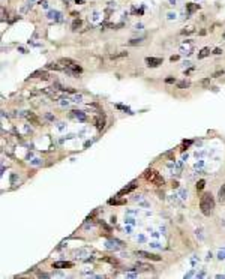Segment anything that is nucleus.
I'll list each match as a JSON object with an SVG mask.
<instances>
[{
	"label": "nucleus",
	"mask_w": 225,
	"mask_h": 279,
	"mask_svg": "<svg viewBox=\"0 0 225 279\" xmlns=\"http://www.w3.org/2000/svg\"><path fill=\"white\" fill-rule=\"evenodd\" d=\"M146 63H147V66H150V68H156V66H159V65H162V59L146 57Z\"/></svg>",
	"instance_id": "obj_4"
},
{
	"label": "nucleus",
	"mask_w": 225,
	"mask_h": 279,
	"mask_svg": "<svg viewBox=\"0 0 225 279\" xmlns=\"http://www.w3.org/2000/svg\"><path fill=\"white\" fill-rule=\"evenodd\" d=\"M126 201L125 200H119V198H111V200H108V204L110 206H122L125 204Z\"/></svg>",
	"instance_id": "obj_10"
},
{
	"label": "nucleus",
	"mask_w": 225,
	"mask_h": 279,
	"mask_svg": "<svg viewBox=\"0 0 225 279\" xmlns=\"http://www.w3.org/2000/svg\"><path fill=\"white\" fill-rule=\"evenodd\" d=\"M200 84H201L202 87H209V86H210V78H204V80H201Z\"/></svg>",
	"instance_id": "obj_20"
},
{
	"label": "nucleus",
	"mask_w": 225,
	"mask_h": 279,
	"mask_svg": "<svg viewBox=\"0 0 225 279\" xmlns=\"http://www.w3.org/2000/svg\"><path fill=\"white\" fill-rule=\"evenodd\" d=\"M27 117H29V120H32V122H33L35 125H39V120H38V119H36V117H35L32 113H29V114H27Z\"/></svg>",
	"instance_id": "obj_19"
},
{
	"label": "nucleus",
	"mask_w": 225,
	"mask_h": 279,
	"mask_svg": "<svg viewBox=\"0 0 225 279\" xmlns=\"http://www.w3.org/2000/svg\"><path fill=\"white\" fill-rule=\"evenodd\" d=\"M144 179H146L147 182H150V183H153V185H156V186H162L165 183V180L162 179V176L159 174L158 171H155V170H150V168L144 171Z\"/></svg>",
	"instance_id": "obj_2"
},
{
	"label": "nucleus",
	"mask_w": 225,
	"mask_h": 279,
	"mask_svg": "<svg viewBox=\"0 0 225 279\" xmlns=\"http://www.w3.org/2000/svg\"><path fill=\"white\" fill-rule=\"evenodd\" d=\"M204 186H206V182H204V180H198V183H197V191H202Z\"/></svg>",
	"instance_id": "obj_18"
},
{
	"label": "nucleus",
	"mask_w": 225,
	"mask_h": 279,
	"mask_svg": "<svg viewBox=\"0 0 225 279\" xmlns=\"http://www.w3.org/2000/svg\"><path fill=\"white\" fill-rule=\"evenodd\" d=\"M47 68H48V69H54V71H66L65 66H60V65H56V63H50Z\"/></svg>",
	"instance_id": "obj_12"
},
{
	"label": "nucleus",
	"mask_w": 225,
	"mask_h": 279,
	"mask_svg": "<svg viewBox=\"0 0 225 279\" xmlns=\"http://www.w3.org/2000/svg\"><path fill=\"white\" fill-rule=\"evenodd\" d=\"M135 254H137L138 257L147 258V260H153V261H161V257H158L156 254H150V252H146V251H137Z\"/></svg>",
	"instance_id": "obj_3"
},
{
	"label": "nucleus",
	"mask_w": 225,
	"mask_h": 279,
	"mask_svg": "<svg viewBox=\"0 0 225 279\" xmlns=\"http://www.w3.org/2000/svg\"><path fill=\"white\" fill-rule=\"evenodd\" d=\"M120 57H128V53L126 51H120L119 54H111L110 59H120Z\"/></svg>",
	"instance_id": "obj_15"
},
{
	"label": "nucleus",
	"mask_w": 225,
	"mask_h": 279,
	"mask_svg": "<svg viewBox=\"0 0 225 279\" xmlns=\"http://www.w3.org/2000/svg\"><path fill=\"white\" fill-rule=\"evenodd\" d=\"M95 125H96V128L99 129H104V126H105V120H104V117H96L95 119Z\"/></svg>",
	"instance_id": "obj_8"
},
{
	"label": "nucleus",
	"mask_w": 225,
	"mask_h": 279,
	"mask_svg": "<svg viewBox=\"0 0 225 279\" xmlns=\"http://www.w3.org/2000/svg\"><path fill=\"white\" fill-rule=\"evenodd\" d=\"M215 209V200L212 194H204L200 198V210L204 216H210Z\"/></svg>",
	"instance_id": "obj_1"
},
{
	"label": "nucleus",
	"mask_w": 225,
	"mask_h": 279,
	"mask_svg": "<svg viewBox=\"0 0 225 279\" xmlns=\"http://www.w3.org/2000/svg\"><path fill=\"white\" fill-rule=\"evenodd\" d=\"M74 264L72 263H69V261H57L53 264V267L54 269H68V267H72Z\"/></svg>",
	"instance_id": "obj_5"
},
{
	"label": "nucleus",
	"mask_w": 225,
	"mask_h": 279,
	"mask_svg": "<svg viewBox=\"0 0 225 279\" xmlns=\"http://www.w3.org/2000/svg\"><path fill=\"white\" fill-rule=\"evenodd\" d=\"M219 201L225 203V185H222V188L219 189Z\"/></svg>",
	"instance_id": "obj_14"
},
{
	"label": "nucleus",
	"mask_w": 225,
	"mask_h": 279,
	"mask_svg": "<svg viewBox=\"0 0 225 279\" xmlns=\"http://www.w3.org/2000/svg\"><path fill=\"white\" fill-rule=\"evenodd\" d=\"M143 39H131L129 41V45H137V44H141Z\"/></svg>",
	"instance_id": "obj_21"
},
{
	"label": "nucleus",
	"mask_w": 225,
	"mask_h": 279,
	"mask_svg": "<svg viewBox=\"0 0 225 279\" xmlns=\"http://www.w3.org/2000/svg\"><path fill=\"white\" fill-rule=\"evenodd\" d=\"M80 27H81V20H74V23H72V30H78Z\"/></svg>",
	"instance_id": "obj_16"
},
{
	"label": "nucleus",
	"mask_w": 225,
	"mask_h": 279,
	"mask_svg": "<svg viewBox=\"0 0 225 279\" xmlns=\"http://www.w3.org/2000/svg\"><path fill=\"white\" fill-rule=\"evenodd\" d=\"M221 53H222V50H221V48H216V50L213 51V54H216V56H218V54H221Z\"/></svg>",
	"instance_id": "obj_23"
},
{
	"label": "nucleus",
	"mask_w": 225,
	"mask_h": 279,
	"mask_svg": "<svg viewBox=\"0 0 225 279\" xmlns=\"http://www.w3.org/2000/svg\"><path fill=\"white\" fill-rule=\"evenodd\" d=\"M170 60H171V62H176V60H179V56H171Z\"/></svg>",
	"instance_id": "obj_25"
},
{
	"label": "nucleus",
	"mask_w": 225,
	"mask_h": 279,
	"mask_svg": "<svg viewBox=\"0 0 225 279\" xmlns=\"http://www.w3.org/2000/svg\"><path fill=\"white\" fill-rule=\"evenodd\" d=\"M221 75H224V71H218V72H215L212 77H213V78H218V77H221Z\"/></svg>",
	"instance_id": "obj_22"
},
{
	"label": "nucleus",
	"mask_w": 225,
	"mask_h": 279,
	"mask_svg": "<svg viewBox=\"0 0 225 279\" xmlns=\"http://www.w3.org/2000/svg\"><path fill=\"white\" fill-rule=\"evenodd\" d=\"M135 269L137 270H144V272H147V270H152V266H149V264H144V263H137L135 264Z\"/></svg>",
	"instance_id": "obj_9"
},
{
	"label": "nucleus",
	"mask_w": 225,
	"mask_h": 279,
	"mask_svg": "<svg viewBox=\"0 0 225 279\" xmlns=\"http://www.w3.org/2000/svg\"><path fill=\"white\" fill-rule=\"evenodd\" d=\"M209 54H210V48H207V46H206V48H202L201 51H200V54H198V59L207 57Z\"/></svg>",
	"instance_id": "obj_13"
},
{
	"label": "nucleus",
	"mask_w": 225,
	"mask_h": 279,
	"mask_svg": "<svg viewBox=\"0 0 225 279\" xmlns=\"http://www.w3.org/2000/svg\"><path fill=\"white\" fill-rule=\"evenodd\" d=\"M224 39H225V33H224Z\"/></svg>",
	"instance_id": "obj_26"
},
{
	"label": "nucleus",
	"mask_w": 225,
	"mask_h": 279,
	"mask_svg": "<svg viewBox=\"0 0 225 279\" xmlns=\"http://www.w3.org/2000/svg\"><path fill=\"white\" fill-rule=\"evenodd\" d=\"M186 9H188V12H189V14H192V12H195L197 9H200V5H195V3H188V5H186Z\"/></svg>",
	"instance_id": "obj_11"
},
{
	"label": "nucleus",
	"mask_w": 225,
	"mask_h": 279,
	"mask_svg": "<svg viewBox=\"0 0 225 279\" xmlns=\"http://www.w3.org/2000/svg\"><path fill=\"white\" fill-rule=\"evenodd\" d=\"M165 83H167V84H171V83H174V78H167Z\"/></svg>",
	"instance_id": "obj_24"
},
{
	"label": "nucleus",
	"mask_w": 225,
	"mask_h": 279,
	"mask_svg": "<svg viewBox=\"0 0 225 279\" xmlns=\"http://www.w3.org/2000/svg\"><path fill=\"white\" fill-rule=\"evenodd\" d=\"M59 63H60V65H63L66 69L72 68L74 65H77V63H75L74 60H71V59H60V60H59Z\"/></svg>",
	"instance_id": "obj_6"
},
{
	"label": "nucleus",
	"mask_w": 225,
	"mask_h": 279,
	"mask_svg": "<svg viewBox=\"0 0 225 279\" xmlns=\"http://www.w3.org/2000/svg\"><path fill=\"white\" fill-rule=\"evenodd\" d=\"M135 186H137V185H135V182H132V183H131L129 186H126V188H123V189H122V191L119 192V197H120V195H125V194H129V192H131V191L134 189Z\"/></svg>",
	"instance_id": "obj_7"
},
{
	"label": "nucleus",
	"mask_w": 225,
	"mask_h": 279,
	"mask_svg": "<svg viewBox=\"0 0 225 279\" xmlns=\"http://www.w3.org/2000/svg\"><path fill=\"white\" fill-rule=\"evenodd\" d=\"M188 87H191V83H189V81H182V83H179V89H188Z\"/></svg>",
	"instance_id": "obj_17"
}]
</instances>
